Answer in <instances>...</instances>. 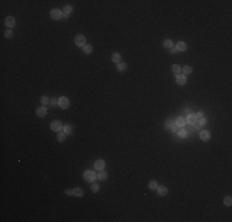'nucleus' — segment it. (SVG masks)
<instances>
[{"label":"nucleus","mask_w":232,"mask_h":222,"mask_svg":"<svg viewBox=\"0 0 232 222\" xmlns=\"http://www.w3.org/2000/svg\"><path fill=\"white\" fill-rule=\"evenodd\" d=\"M83 176H84V180L88 181V183H93L94 180L96 179V174L94 173L93 170H85Z\"/></svg>","instance_id":"1"},{"label":"nucleus","mask_w":232,"mask_h":222,"mask_svg":"<svg viewBox=\"0 0 232 222\" xmlns=\"http://www.w3.org/2000/svg\"><path fill=\"white\" fill-rule=\"evenodd\" d=\"M74 42L77 46H79V47H84L85 46V43H86V38H85V36L84 35H77L74 37Z\"/></svg>","instance_id":"2"},{"label":"nucleus","mask_w":232,"mask_h":222,"mask_svg":"<svg viewBox=\"0 0 232 222\" xmlns=\"http://www.w3.org/2000/svg\"><path fill=\"white\" fill-rule=\"evenodd\" d=\"M62 128H63V126L61 124V121L56 120V121H52V122H51V130H52V131H55V132L58 133V132L62 131Z\"/></svg>","instance_id":"3"},{"label":"nucleus","mask_w":232,"mask_h":222,"mask_svg":"<svg viewBox=\"0 0 232 222\" xmlns=\"http://www.w3.org/2000/svg\"><path fill=\"white\" fill-rule=\"evenodd\" d=\"M58 105H59V107H62V109H68L69 107V100H68V97L61 96L58 99Z\"/></svg>","instance_id":"4"},{"label":"nucleus","mask_w":232,"mask_h":222,"mask_svg":"<svg viewBox=\"0 0 232 222\" xmlns=\"http://www.w3.org/2000/svg\"><path fill=\"white\" fill-rule=\"evenodd\" d=\"M63 16V11H61L59 9H53L51 11V17L53 20H59Z\"/></svg>","instance_id":"5"},{"label":"nucleus","mask_w":232,"mask_h":222,"mask_svg":"<svg viewBox=\"0 0 232 222\" xmlns=\"http://www.w3.org/2000/svg\"><path fill=\"white\" fill-rule=\"evenodd\" d=\"M186 124H189V125L194 126L198 124V117L195 114H189L188 117H186Z\"/></svg>","instance_id":"6"},{"label":"nucleus","mask_w":232,"mask_h":222,"mask_svg":"<svg viewBox=\"0 0 232 222\" xmlns=\"http://www.w3.org/2000/svg\"><path fill=\"white\" fill-rule=\"evenodd\" d=\"M5 25L8 26V27H14L15 25H16V20H15V17L14 16H8L6 19H5Z\"/></svg>","instance_id":"7"},{"label":"nucleus","mask_w":232,"mask_h":222,"mask_svg":"<svg viewBox=\"0 0 232 222\" xmlns=\"http://www.w3.org/2000/svg\"><path fill=\"white\" fill-rule=\"evenodd\" d=\"M156 190H157L158 195H160V196H166L168 194V188L167 186H164V185H158Z\"/></svg>","instance_id":"8"},{"label":"nucleus","mask_w":232,"mask_h":222,"mask_svg":"<svg viewBox=\"0 0 232 222\" xmlns=\"http://www.w3.org/2000/svg\"><path fill=\"white\" fill-rule=\"evenodd\" d=\"M94 168L96 169V170H104V168H105V162L102 160V159H98L95 163H94Z\"/></svg>","instance_id":"9"},{"label":"nucleus","mask_w":232,"mask_h":222,"mask_svg":"<svg viewBox=\"0 0 232 222\" xmlns=\"http://www.w3.org/2000/svg\"><path fill=\"white\" fill-rule=\"evenodd\" d=\"M175 82L179 84V85H184V84H186V75H184V74H176Z\"/></svg>","instance_id":"10"},{"label":"nucleus","mask_w":232,"mask_h":222,"mask_svg":"<svg viewBox=\"0 0 232 222\" xmlns=\"http://www.w3.org/2000/svg\"><path fill=\"white\" fill-rule=\"evenodd\" d=\"M200 138H201L203 141H209V139L211 138V133H210L209 131H206V130H201V131H200Z\"/></svg>","instance_id":"11"},{"label":"nucleus","mask_w":232,"mask_h":222,"mask_svg":"<svg viewBox=\"0 0 232 222\" xmlns=\"http://www.w3.org/2000/svg\"><path fill=\"white\" fill-rule=\"evenodd\" d=\"M36 115L38 117H45V116H47V109L45 106L38 107L37 110H36Z\"/></svg>","instance_id":"12"},{"label":"nucleus","mask_w":232,"mask_h":222,"mask_svg":"<svg viewBox=\"0 0 232 222\" xmlns=\"http://www.w3.org/2000/svg\"><path fill=\"white\" fill-rule=\"evenodd\" d=\"M175 48L178 52H182V51H185L186 48H188V46H186V43L184 42V41H179L178 43H176Z\"/></svg>","instance_id":"13"},{"label":"nucleus","mask_w":232,"mask_h":222,"mask_svg":"<svg viewBox=\"0 0 232 222\" xmlns=\"http://www.w3.org/2000/svg\"><path fill=\"white\" fill-rule=\"evenodd\" d=\"M174 122H175V125L178 126V127H184V126H185V124H186V120L184 118V117H183V116H179V117L176 118Z\"/></svg>","instance_id":"14"},{"label":"nucleus","mask_w":232,"mask_h":222,"mask_svg":"<svg viewBox=\"0 0 232 222\" xmlns=\"http://www.w3.org/2000/svg\"><path fill=\"white\" fill-rule=\"evenodd\" d=\"M73 195L77 196V197H82L84 195V190L82 188H74V189H73Z\"/></svg>","instance_id":"15"},{"label":"nucleus","mask_w":232,"mask_h":222,"mask_svg":"<svg viewBox=\"0 0 232 222\" xmlns=\"http://www.w3.org/2000/svg\"><path fill=\"white\" fill-rule=\"evenodd\" d=\"M111 60L112 62H115V63H120L121 62V54L120 53H117V52H115V53L111 56Z\"/></svg>","instance_id":"16"},{"label":"nucleus","mask_w":232,"mask_h":222,"mask_svg":"<svg viewBox=\"0 0 232 222\" xmlns=\"http://www.w3.org/2000/svg\"><path fill=\"white\" fill-rule=\"evenodd\" d=\"M163 46L166 47V48H173L174 47V42L172 41V39H164V42H163Z\"/></svg>","instance_id":"17"},{"label":"nucleus","mask_w":232,"mask_h":222,"mask_svg":"<svg viewBox=\"0 0 232 222\" xmlns=\"http://www.w3.org/2000/svg\"><path fill=\"white\" fill-rule=\"evenodd\" d=\"M98 179L99 180H106V178H108V173L105 172V170H100L99 173H98Z\"/></svg>","instance_id":"18"},{"label":"nucleus","mask_w":232,"mask_h":222,"mask_svg":"<svg viewBox=\"0 0 232 222\" xmlns=\"http://www.w3.org/2000/svg\"><path fill=\"white\" fill-rule=\"evenodd\" d=\"M83 52L85 54H90V53L93 52V46H92V45H85L83 47Z\"/></svg>","instance_id":"19"},{"label":"nucleus","mask_w":232,"mask_h":222,"mask_svg":"<svg viewBox=\"0 0 232 222\" xmlns=\"http://www.w3.org/2000/svg\"><path fill=\"white\" fill-rule=\"evenodd\" d=\"M183 73H184V75L191 74V73H193V68L190 67V66H185V67L183 68Z\"/></svg>","instance_id":"20"},{"label":"nucleus","mask_w":232,"mask_h":222,"mask_svg":"<svg viewBox=\"0 0 232 222\" xmlns=\"http://www.w3.org/2000/svg\"><path fill=\"white\" fill-rule=\"evenodd\" d=\"M126 69H127V64H126V63H122V62L117 63V70H119V72H123V70H126Z\"/></svg>","instance_id":"21"},{"label":"nucleus","mask_w":232,"mask_h":222,"mask_svg":"<svg viewBox=\"0 0 232 222\" xmlns=\"http://www.w3.org/2000/svg\"><path fill=\"white\" fill-rule=\"evenodd\" d=\"M176 133H178V136H179L180 138H185L186 136H188V131H186V130H184V128H182V130H179Z\"/></svg>","instance_id":"22"},{"label":"nucleus","mask_w":232,"mask_h":222,"mask_svg":"<svg viewBox=\"0 0 232 222\" xmlns=\"http://www.w3.org/2000/svg\"><path fill=\"white\" fill-rule=\"evenodd\" d=\"M63 132H64L65 135H70L72 133V126L70 125H65V126H63Z\"/></svg>","instance_id":"23"},{"label":"nucleus","mask_w":232,"mask_h":222,"mask_svg":"<svg viewBox=\"0 0 232 222\" xmlns=\"http://www.w3.org/2000/svg\"><path fill=\"white\" fill-rule=\"evenodd\" d=\"M64 139H65L64 132H58V133H57V141H58V142H63Z\"/></svg>","instance_id":"24"},{"label":"nucleus","mask_w":232,"mask_h":222,"mask_svg":"<svg viewBox=\"0 0 232 222\" xmlns=\"http://www.w3.org/2000/svg\"><path fill=\"white\" fill-rule=\"evenodd\" d=\"M157 186H158V184H157L156 180H151V181L148 183V188L151 189V190H156V189H157Z\"/></svg>","instance_id":"25"},{"label":"nucleus","mask_w":232,"mask_h":222,"mask_svg":"<svg viewBox=\"0 0 232 222\" xmlns=\"http://www.w3.org/2000/svg\"><path fill=\"white\" fill-rule=\"evenodd\" d=\"M72 11H73V6H70V5H65L64 8H63V12H64L65 15H69Z\"/></svg>","instance_id":"26"},{"label":"nucleus","mask_w":232,"mask_h":222,"mask_svg":"<svg viewBox=\"0 0 232 222\" xmlns=\"http://www.w3.org/2000/svg\"><path fill=\"white\" fill-rule=\"evenodd\" d=\"M40 103L45 106V105H47V104L49 103V99H48L46 95H43V96H41V99H40Z\"/></svg>","instance_id":"27"},{"label":"nucleus","mask_w":232,"mask_h":222,"mask_svg":"<svg viewBox=\"0 0 232 222\" xmlns=\"http://www.w3.org/2000/svg\"><path fill=\"white\" fill-rule=\"evenodd\" d=\"M90 189H92V191H93V193H98V191H99V189H100V186H99V184L92 183V186H90Z\"/></svg>","instance_id":"28"},{"label":"nucleus","mask_w":232,"mask_h":222,"mask_svg":"<svg viewBox=\"0 0 232 222\" xmlns=\"http://www.w3.org/2000/svg\"><path fill=\"white\" fill-rule=\"evenodd\" d=\"M223 204H225L226 206H231L232 205V197L231 196H226V197L223 199Z\"/></svg>","instance_id":"29"},{"label":"nucleus","mask_w":232,"mask_h":222,"mask_svg":"<svg viewBox=\"0 0 232 222\" xmlns=\"http://www.w3.org/2000/svg\"><path fill=\"white\" fill-rule=\"evenodd\" d=\"M172 70H173V72H174V74H179V72H180V70H182V68L179 67V66H178V64H174V66H173V67H172Z\"/></svg>","instance_id":"30"},{"label":"nucleus","mask_w":232,"mask_h":222,"mask_svg":"<svg viewBox=\"0 0 232 222\" xmlns=\"http://www.w3.org/2000/svg\"><path fill=\"white\" fill-rule=\"evenodd\" d=\"M4 35H5V37H6V38H12V36H14V33H12V31H11V30H6Z\"/></svg>","instance_id":"31"},{"label":"nucleus","mask_w":232,"mask_h":222,"mask_svg":"<svg viewBox=\"0 0 232 222\" xmlns=\"http://www.w3.org/2000/svg\"><path fill=\"white\" fill-rule=\"evenodd\" d=\"M173 125H174V121H173V120H167L164 126H166V128H170Z\"/></svg>","instance_id":"32"},{"label":"nucleus","mask_w":232,"mask_h":222,"mask_svg":"<svg viewBox=\"0 0 232 222\" xmlns=\"http://www.w3.org/2000/svg\"><path fill=\"white\" fill-rule=\"evenodd\" d=\"M198 121H199V125H200V126L205 125V124H206V122H207V121H206V118H205V117H201V118H200V120H198Z\"/></svg>","instance_id":"33"},{"label":"nucleus","mask_w":232,"mask_h":222,"mask_svg":"<svg viewBox=\"0 0 232 222\" xmlns=\"http://www.w3.org/2000/svg\"><path fill=\"white\" fill-rule=\"evenodd\" d=\"M170 131H172V132H174V133H175V132H178V131H179V130H178V126L175 125V122H174V125L172 126V127H170Z\"/></svg>","instance_id":"34"},{"label":"nucleus","mask_w":232,"mask_h":222,"mask_svg":"<svg viewBox=\"0 0 232 222\" xmlns=\"http://www.w3.org/2000/svg\"><path fill=\"white\" fill-rule=\"evenodd\" d=\"M51 104L55 106V105H57V104H58V100H57V99H52V100H51Z\"/></svg>","instance_id":"35"},{"label":"nucleus","mask_w":232,"mask_h":222,"mask_svg":"<svg viewBox=\"0 0 232 222\" xmlns=\"http://www.w3.org/2000/svg\"><path fill=\"white\" fill-rule=\"evenodd\" d=\"M196 117H198V118H201V117H204V114H203L201 111H199V112H198V115H196Z\"/></svg>","instance_id":"36"},{"label":"nucleus","mask_w":232,"mask_h":222,"mask_svg":"<svg viewBox=\"0 0 232 222\" xmlns=\"http://www.w3.org/2000/svg\"><path fill=\"white\" fill-rule=\"evenodd\" d=\"M64 194L65 195H73V190H65Z\"/></svg>","instance_id":"37"},{"label":"nucleus","mask_w":232,"mask_h":222,"mask_svg":"<svg viewBox=\"0 0 232 222\" xmlns=\"http://www.w3.org/2000/svg\"><path fill=\"white\" fill-rule=\"evenodd\" d=\"M178 51H176L175 47H173V48H170V53H176Z\"/></svg>","instance_id":"38"}]
</instances>
